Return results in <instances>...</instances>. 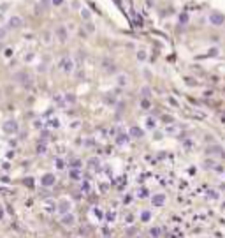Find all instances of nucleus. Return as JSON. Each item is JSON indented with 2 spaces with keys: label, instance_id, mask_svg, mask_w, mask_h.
<instances>
[{
  "label": "nucleus",
  "instance_id": "f257e3e1",
  "mask_svg": "<svg viewBox=\"0 0 225 238\" xmlns=\"http://www.w3.org/2000/svg\"><path fill=\"white\" fill-rule=\"evenodd\" d=\"M209 21H211L215 27H220V25H224L225 16L220 14V13H211V14H209Z\"/></svg>",
  "mask_w": 225,
  "mask_h": 238
},
{
  "label": "nucleus",
  "instance_id": "f03ea898",
  "mask_svg": "<svg viewBox=\"0 0 225 238\" xmlns=\"http://www.w3.org/2000/svg\"><path fill=\"white\" fill-rule=\"evenodd\" d=\"M4 132H7V134H14V132H18V125H16V122H14V120L5 122V123H4Z\"/></svg>",
  "mask_w": 225,
  "mask_h": 238
},
{
  "label": "nucleus",
  "instance_id": "7ed1b4c3",
  "mask_svg": "<svg viewBox=\"0 0 225 238\" xmlns=\"http://www.w3.org/2000/svg\"><path fill=\"white\" fill-rule=\"evenodd\" d=\"M62 69L65 71V72H72V69H74V62L71 57H63L62 58Z\"/></svg>",
  "mask_w": 225,
  "mask_h": 238
},
{
  "label": "nucleus",
  "instance_id": "20e7f679",
  "mask_svg": "<svg viewBox=\"0 0 225 238\" xmlns=\"http://www.w3.org/2000/svg\"><path fill=\"white\" fill-rule=\"evenodd\" d=\"M56 37H58V41L60 42H67V39H69V34H67V30L63 28V27H56Z\"/></svg>",
  "mask_w": 225,
  "mask_h": 238
},
{
  "label": "nucleus",
  "instance_id": "39448f33",
  "mask_svg": "<svg viewBox=\"0 0 225 238\" xmlns=\"http://www.w3.org/2000/svg\"><path fill=\"white\" fill-rule=\"evenodd\" d=\"M62 222H63L65 226H74V224H76V217H74V214H71V212L63 214V215H62Z\"/></svg>",
  "mask_w": 225,
  "mask_h": 238
},
{
  "label": "nucleus",
  "instance_id": "423d86ee",
  "mask_svg": "<svg viewBox=\"0 0 225 238\" xmlns=\"http://www.w3.org/2000/svg\"><path fill=\"white\" fill-rule=\"evenodd\" d=\"M7 27L9 28H19V27H23V20L19 18V16H12L9 23H7Z\"/></svg>",
  "mask_w": 225,
  "mask_h": 238
},
{
  "label": "nucleus",
  "instance_id": "0eeeda50",
  "mask_svg": "<svg viewBox=\"0 0 225 238\" xmlns=\"http://www.w3.org/2000/svg\"><path fill=\"white\" fill-rule=\"evenodd\" d=\"M151 203H153V206H162V205L165 203V196H164V194H155V196L151 198Z\"/></svg>",
  "mask_w": 225,
  "mask_h": 238
},
{
  "label": "nucleus",
  "instance_id": "6e6552de",
  "mask_svg": "<svg viewBox=\"0 0 225 238\" xmlns=\"http://www.w3.org/2000/svg\"><path fill=\"white\" fill-rule=\"evenodd\" d=\"M55 183V175H44L42 177V185L44 187H51Z\"/></svg>",
  "mask_w": 225,
  "mask_h": 238
},
{
  "label": "nucleus",
  "instance_id": "1a4fd4ad",
  "mask_svg": "<svg viewBox=\"0 0 225 238\" xmlns=\"http://www.w3.org/2000/svg\"><path fill=\"white\" fill-rule=\"evenodd\" d=\"M127 85H129V76H127V74H123V72H121V74H118V86L125 88Z\"/></svg>",
  "mask_w": 225,
  "mask_h": 238
},
{
  "label": "nucleus",
  "instance_id": "9d476101",
  "mask_svg": "<svg viewBox=\"0 0 225 238\" xmlns=\"http://www.w3.org/2000/svg\"><path fill=\"white\" fill-rule=\"evenodd\" d=\"M58 210H60V212H62V214H67V212H69V210H71V203H69V201H65V203H63V201H62V203H60V205H58Z\"/></svg>",
  "mask_w": 225,
  "mask_h": 238
},
{
  "label": "nucleus",
  "instance_id": "9b49d317",
  "mask_svg": "<svg viewBox=\"0 0 225 238\" xmlns=\"http://www.w3.org/2000/svg\"><path fill=\"white\" fill-rule=\"evenodd\" d=\"M150 237L151 238H160L162 237V229H160V228H151L150 229Z\"/></svg>",
  "mask_w": 225,
  "mask_h": 238
},
{
  "label": "nucleus",
  "instance_id": "f8f14e48",
  "mask_svg": "<svg viewBox=\"0 0 225 238\" xmlns=\"http://www.w3.org/2000/svg\"><path fill=\"white\" fill-rule=\"evenodd\" d=\"M130 134H132V136H135V138H141V136H143V131H141V129H137V127H132Z\"/></svg>",
  "mask_w": 225,
  "mask_h": 238
},
{
  "label": "nucleus",
  "instance_id": "ddd939ff",
  "mask_svg": "<svg viewBox=\"0 0 225 238\" xmlns=\"http://www.w3.org/2000/svg\"><path fill=\"white\" fill-rule=\"evenodd\" d=\"M137 60H139V62H144V60H146V51L141 50V51L137 53Z\"/></svg>",
  "mask_w": 225,
  "mask_h": 238
},
{
  "label": "nucleus",
  "instance_id": "4468645a",
  "mask_svg": "<svg viewBox=\"0 0 225 238\" xmlns=\"http://www.w3.org/2000/svg\"><path fill=\"white\" fill-rule=\"evenodd\" d=\"M118 145H121V146H123V145H127V136H125V134L118 136Z\"/></svg>",
  "mask_w": 225,
  "mask_h": 238
},
{
  "label": "nucleus",
  "instance_id": "2eb2a0df",
  "mask_svg": "<svg viewBox=\"0 0 225 238\" xmlns=\"http://www.w3.org/2000/svg\"><path fill=\"white\" fill-rule=\"evenodd\" d=\"M141 219H143V222H146V220H150V219H151V214H150V212H143Z\"/></svg>",
  "mask_w": 225,
  "mask_h": 238
},
{
  "label": "nucleus",
  "instance_id": "dca6fc26",
  "mask_svg": "<svg viewBox=\"0 0 225 238\" xmlns=\"http://www.w3.org/2000/svg\"><path fill=\"white\" fill-rule=\"evenodd\" d=\"M81 16H83L85 20H90V11H88V9H83V11H81Z\"/></svg>",
  "mask_w": 225,
  "mask_h": 238
},
{
  "label": "nucleus",
  "instance_id": "f3484780",
  "mask_svg": "<svg viewBox=\"0 0 225 238\" xmlns=\"http://www.w3.org/2000/svg\"><path fill=\"white\" fill-rule=\"evenodd\" d=\"M63 168H65V162H63L62 159H58V160H56V169H63Z\"/></svg>",
  "mask_w": 225,
  "mask_h": 238
},
{
  "label": "nucleus",
  "instance_id": "a211bd4d",
  "mask_svg": "<svg viewBox=\"0 0 225 238\" xmlns=\"http://www.w3.org/2000/svg\"><path fill=\"white\" fill-rule=\"evenodd\" d=\"M5 35H7V27H2V28H0V41L4 39Z\"/></svg>",
  "mask_w": 225,
  "mask_h": 238
},
{
  "label": "nucleus",
  "instance_id": "6ab92c4d",
  "mask_svg": "<svg viewBox=\"0 0 225 238\" xmlns=\"http://www.w3.org/2000/svg\"><path fill=\"white\" fill-rule=\"evenodd\" d=\"M141 106H143V109H148V108H150V101L143 99V101H141Z\"/></svg>",
  "mask_w": 225,
  "mask_h": 238
},
{
  "label": "nucleus",
  "instance_id": "aec40b11",
  "mask_svg": "<svg viewBox=\"0 0 225 238\" xmlns=\"http://www.w3.org/2000/svg\"><path fill=\"white\" fill-rule=\"evenodd\" d=\"M146 125L150 127V129H155V120L150 118V120H146Z\"/></svg>",
  "mask_w": 225,
  "mask_h": 238
},
{
  "label": "nucleus",
  "instance_id": "412c9836",
  "mask_svg": "<svg viewBox=\"0 0 225 238\" xmlns=\"http://www.w3.org/2000/svg\"><path fill=\"white\" fill-rule=\"evenodd\" d=\"M86 28H88V32H95V27H93V23H92V25L88 23V25H86Z\"/></svg>",
  "mask_w": 225,
  "mask_h": 238
},
{
  "label": "nucleus",
  "instance_id": "4be33fe9",
  "mask_svg": "<svg viewBox=\"0 0 225 238\" xmlns=\"http://www.w3.org/2000/svg\"><path fill=\"white\" fill-rule=\"evenodd\" d=\"M53 4H55V5H62V4H63V0H53Z\"/></svg>",
  "mask_w": 225,
  "mask_h": 238
}]
</instances>
